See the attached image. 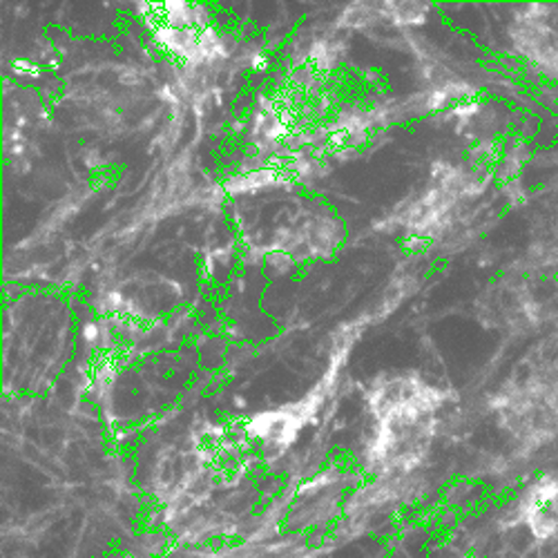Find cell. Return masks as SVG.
Wrapping results in <instances>:
<instances>
[{
    "label": "cell",
    "mask_w": 558,
    "mask_h": 558,
    "mask_svg": "<svg viewBox=\"0 0 558 558\" xmlns=\"http://www.w3.org/2000/svg\"><path fill=\"white\" fill-rule=\"evenodd\" d=\"M494 407L521 438L551 440L558 434V371H534L521 385L507 389Z\"/></svg>",
    "instance_id": "1"
},
{
    "label": "cell",
    "mask_w": 558,
    "mask_h": 558,
    "mask_svg": "<svg viewBox=\"0 0 558 558\" xmlns=\"http://www.w3.org/2000/svg\"><path fill=\"white\" fill-rule=\"evenodd\" d=\"M517 519L532 538L558 541V472L541 476L521 494Z\"/></svg>",
    "instance_id": "2"
},
{
    "label": "cell",
    "mask_w": 558,
    "mask_h": 558,
    "mask_svg": "<svg viewBox=\"0 0 558 558\" xmlns=\"http://www.w3.org/2000/svg\"><path fill=\"white\" fill-rule=\"evenodd\" d=\"M514 40L525 59L558 81V34L549 25L527 10V16L517 25Z\"/></svg>",
    "instance_id": "3"
},
{
    "label": "cell",
    "mask_w": 558,
    "mask_h": 558,
    "mask_svg": "<svg viewBox=\"0 0 558 558\" xmlns=\"http://www.w3.org/2000/svg\"><path fill=\"white\" fill-rule=\"evenodd\" d=\"M295 179L293 174L282 166H264L257 170H248V172H235L230 174L221 191L228 197H246V195H257V193H268V191H277V189H289L293 185Z\"/></svg>",
    "instance_id": "4"
},
{
    "label": "cell",
    "mask_w": 558,
    "mask_h": 558,
    "mask_svg": "<svg viewBox=\"0 0 558 558\" xmlns=\"http://www.w3.org/2000/svg\"><path fill=\"white\" fill-rule=\"evenodd\" d=\"M380 8V14L398 27H421L432 12L427 3H383Z\"/></svg>",
    "instance_id": "5"
},
{
    "label": "cell",
    "mask_w": 558,
    "mask_h": 558,
    "mask_svg": "<svg viewBox=\"0 0 558 558\" xmlns=\"http://www.w3.org/2000/svg\"><path fill=\"white\" fill-rule=\"evenodd\" d=\"M374 5H364V3H355L347 10H342L338 25L344 29H364L366 25H371V21L376 19V14H380V10H371Z\"/></svg>",
    "instance_id": "6"
},
{
    "label": "cell",
    "mask_w": 558,
    "mask_h": 558,
    "mask_svg": "<svg viewBox=\"0 0 558 558\" xmlns=\"http://www.w3.org/2000/svg\"><path fill=\"white\" fill-rule=\"evenodd\" d=\"M295 268H298V262L289 253H284V251L268 253L266 262H264V270H266V275L270 279H275V277L277 279H284V277L293 275Z\"/></svg>",
    "instance_id": "7"
},
{
    "label": "cell",
    "mask_w": 558,
    "mask_h": 558,
    "mask_svg": "<svg viewBox=\"0 0 558 558\" xmlns=\"http://www.w3.org/2000/svg\"><path fill=\"white\" fill-rule=\"evenodd\" d=\"M12 72H14V76L27 78V81H34V78L40 76V68L36 63H29V61H14Z\"/></svg>",
    "instance_id": "8"
}]
</instances>
